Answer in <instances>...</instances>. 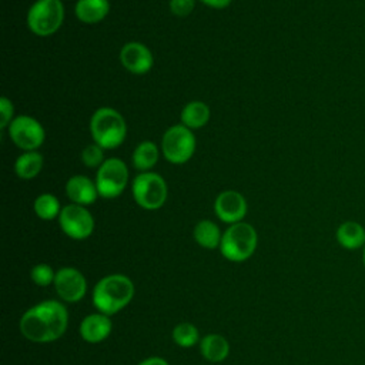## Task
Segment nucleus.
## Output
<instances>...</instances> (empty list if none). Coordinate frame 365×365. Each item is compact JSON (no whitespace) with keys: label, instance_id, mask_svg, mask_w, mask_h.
Segmentation results:
<instances>
[{"label":"nucleus","instance_id":"1","mask_svg":"<svg viewBox=\"0 0 365 365\" xmlns=\"http://www.w3.org/2000/svg\"><path fill=\"white\" fill-rule=\"evenodd\" d=\"M68 314L58 301H43L27 309L20 319V332L33 342H51L67 329Z\"/></svg>","mask_w":365,"mask_h":365},{"label":"nucleus","instance_id":"2","mask_svg":"<svg viewBox=\"0 0 365 365\" xmlns=\"http://www.w3.org/2000/svg\"><path fill=\"white\" fill-rule=\"evenodd\" d=\"M134 285L131 279L121 274H111L101 278L93 291L94 307L106 315L121 311L133 298Z\"/></svg>","mask_w":365,"mask_h":365},{"label":"nucleus","instance_id":"3","mask_svg":"<svg viewBox=\"0 0 365 365\" xmlns=\"http://www.w3.org/2000/svg\"><path fill=\"white\" fill-rule=\"evenodd\" d=\"M90 133L96 144L104 150H113L120 147L125 140L127 124L117 110L101 107L91 115Z\"/></svg>","mask_w":365,"mask_h":365},{"label":"nucleus","instance_id":"4","mask_svg":"<svg viewBox=\"0 0 365 365\" xmlns=\"http://www.w3.org/2000/svg\"><path fill=\"white\" fill-rule=\"evenodd\" d=\"M257 231L247 222L231 224L222 234L220 251L232 262H241L250 258L257 248Z\"/></svg>","mask_w":365,"mask_h":365},{"label":"nucleus","instance_id":"5","mask_svg":"<svg viewBox=\"0 0 365 365\" xmlns=\"http://www.w3.org/2000/svg\"><path fill=\"white\" fill-rule=\"evenodd\" d=\"M64 19L61 0H37L27 13V26L31 33L46 37L54 34Z\"/></svg>","mask_w":365,"mask_h":365},{"label":"nucleus","instance_id":"6","mask_svg":"<svg viewBox=\"0 0 365 365\" xmlns=\"http://www.w3.org/2000/svg\"><path fill=\"white\" fill-rule=\"evenodd\" d=\"M131 192L134 201L144 210H158L167 200V184L164 178L153 171L141 173L133 180Z\"/></svg>","mask_w":365,"mask_h":365},{"label":"nucleus","instance_id":"7","mask_svg":"<svg viewBox=\"0 0 365 365\" xmlns=\"http://www.w3.org/2000/svg\"><path fill=\"white\" fill-rule=\"evenodd\" d=\"M161 151L165 160L173 164L187 163L195 151V137L192 131L182 124L167 128L161 140Z\"/></svg>","mask_w":365,"mask_h":365},{"label":"nucleus","instance_id":"8","mask_svg":"<svg viewBox=\"0 0 365 365\" xmlns=\"http://www.w3.org/2000/svg\"><path fill=\"white\" fill-rule=\"evenodd\" d=\"M128 182V168L120 158H107L97 170L96 185L103 198L118 197Z\"/></svg>","mask_w":365,"mask_h":365},{"label":"nucleus","instance_id":"9","mask_svg":"<svg viewBox=\"0 0 365 365\" xmlns=\"http://www.w3.org/2000/svg\"><path fill=\"white\" fill-rule=\"evenodd\" d=\"M11 141L24 151H36L46 138L43 125L31 115H19L9 125Z\"/></svg>","mask_w":365,"mask_h":365},{"label":"nucleus","instance_id":"10","mask_svg":"<svg viewBox=\"0 0 365 365\" xmlns=\"http://www.w3.org/2000/svg\"><path fill=\"white\" fill-rule=\"evenodd\" d=\"M58 222L66 235L73 240H84L94 230V218L91 212L78 204H68L61 208Z\"/></svg>","mask_w":365,"mask_h":365},{"label":"nucleus","instance_id":"11","mask_svg":"<svg viewBox=\"0 0 365 365\" xmlns=\"http://www.w3.org/2000/svg\"><path fill=\"white\" fill-rule=\"evenodd\" d=\"M54 288L61 299L67 302H76L86 295L87 282L78 269L64 267L56 272Z\"/></svg>","mask_w":365,"mask_h":365},{"label":"nucleus","instance_id":"12","mask_svg":"<svg viewBox=\"0 0 365 365\" xmlns=\"http://www.w3.org/2000/svg\"><path fill=\"white\" fill-rule=\"evenodd\" d=\"M217 217L228 224L241 222L247 214V201L242 194L234 190H227L218 194L214 202Z\"/></svg>","mask_w":365,"mask_h":365},{"label":"nucleus","instance_id":"13","mask_svg":"<svg viewBox=\"0 0 365 365\" xmlns=\"http://www.w3.org/2000/svg\"><path fill=\"white\" fill-rule=\"evenodd\" d=\"M120 61L130 73L145 74L151 70L154 58L148 47L137 41H130L121 47Z\"/></svg>","mask_w":365,"mask_h":365},{"label":"nucleus","instance_id":"14","mask_svg":"<svg viewBox=\"0 0 365 365\" xmlns=\"http://www.w3.org/2000/svg\"><path fill=\"white\" fill-rule=\"evenodd\" d=\"M66 194L73 201V204L86 207L97 200L98 190L96 181H91L88 177L73 175L66 184Z\"/></svg>","mask_w":365,"mask_h":365},{"label":"nucleus","instance_id":"15","mask_svg":"<svg viewBox=\"0 0 365 365\" xmlns=\"http://www.w3.org/2000/svg\"><path fill=\"white\" fill-rule=\"evenodd\" d=\"M113 324L106 314H90L80 324V334L84 341L97 344L104 341L111 332Z\"/></svg>","mask_w":365,"mask_h":365},{"label":"nucleus","instance_id":"16","mask_svg":"<svg viewBox=\"0 0 365 365\" xmlns=\"http://www.w3.org/2000/svg\"><path fill=\"white\" fill-rule=\"evenodd\" d=\"M335 237L338 244L348 251H355L365 245V228L356 221H344L336 228Z\"/></svg>","mask_w":365,"mask_h":365},{"label":"nucleus","instance_id":"17","mask_svg":"<svg viewBox=\"0 0 365 365\" xmlns=\"http://www.w3.org/2000/svg\"><path fill=\"white\" fill-rule=\"evenodd\" d=\"M108 11V0H77L74 6L76 17L87 24H94L104 20Z\"/></svg>","mask_w":365,"mask_h":365},{"label":"nucleus","instance_id":"18","mask_svg":"<svg viewBox=\"0 0 365 365\" xmlns=\"http://www.w3.org/2000/svg\"><path fill=\"white\" fill-rule=\"evenodd\" d=\"M200 349L205 359L211 362H221L228 356L230 345L222 335L210 334L201 339Z\"/></svg>","mask_w":365,"mask_h":365},{"label":"nucleus","instance_id":"19","mask_svg":"<svg viewBox=\"0 0 365 365\" xmlns=\"http://www.w3.org/2000/svg\"><path fill=\"white\" fill-rule=\"evenodd\" d=\"M181 124L190 130L204 127L210 120V107L202 101H190L181 111Z\"/></svg>","mask_w":365,"mask_h":365},{"label":"nucleus","instance_id":"20","mask_svg":"<svg viewBox=\"0 0 365 365\" xmlns=\"http://www.w3.org/2000/svg\"><path fill=\"white\" fill-rule=\"evenodd\" d=\"M158 147L153 141H141L133 153L131 161L135 170L141 173L150 171L158 161Z\"/></svg>","mask_w":365,"mask_h":365},{"label":"nucleus","instance_id":"21","mask_svg":"<svg viewBox=\"0 0 365 365\" xmlns=\"http://www.w3.org/2000/svg\"><path fill=\"white\" fill-rule=\"evenodd\" d=\"M43 155L37 151H26L17 157L14 163V171L21 180H31L37 177L43 167Z\"/></svg>","mask_w":365,"mask_h":365},{"label":"nucleus","instance_id":"22","mask_svg":"<svg viewBox=\"0 0 365 365\" xmlns=\"http://www.w3.org/2000/svg\"><path fill=\"white\" fill-rule=\"evenodd\" d=\"M194 240L204 248L214 250L220 247L222 234L220 232V228L215 222L210 220H201L194 227Z\"/></svg>","mask_w":365,"mask_h":365},{"label":"nucleus","instance_id":"23","mask_svg":"<svg viewBox=\"0 0 365 365\" xmlns=\"http://www.w3.org/2000/svg\"><path fill=\"white\" fill-rule=\"evenodd\" d=\"M34 212L37 214L38 218L50 221L54 220L56 217L60 215L61 208H60V202L57 200L56 195L53 194H41L34 200Z\"/></svg>","mask_w":365,"mask_h":365},{"label":"nucleus","instance_id":"24","mask_svg":"<svg viewBox=\"0 0 365 365\" xmlns=\"http://www.w3.org/2000/svg\"><path fill=\"white\" fill-rule=\"evenodd\" d=\"M173 339L182 348H190L198 342V329L190 322L178 324L173 331Z\"/></svg>","mask_w":365,"mask_h":365},{"label":"nucleus","instance_id":"25","mask_svg":"<svg viewBox=\"0 0 365 365\" xmlns=\"http://www.w3.org/2000/svg\"><path fill=\"white\" fill-rule=\"evenodd\" d=\"M81 161L88 168L100 167L106 161L104 160V148L96 143L86 145L84 150L81 151Z\"/></svg>","mask_w":365,"mask_h":365},{"label":"nucleus","instance_id":"26","mask_svg":"<svg viewBox=\"0 0 365 365\" xmlns=\"http://www.w3.org/2000/svg\"><path fill=\"white\" fill-rule=\"evenodd\" d=\"M30 277H31L33 282L37 284L38 287H47L50 284H54L56 272L47 264H37L36 267H33Z\"/></svg>","mask_w":365,"mask_h":365},{"label":"nucleus","instance_id":"27","mask_svg":"<svg viewBox=\"0 0 365 365\" xmlns=\"http://www.w3.org/2000/svg\"><path fill=\"white\" fill-rule=\"evenodd\" d=\"M195 7V0H170V10L177 17H187Z\"/></svg>","mask_w":365,"mask_h":365},{"label":"nucleus","instance_id":"28","mask_svg":"<svg viewBox=\"0 0 365 365\" xmlns=\"http://www.w3.org/2000/svg\"><path fill=\"white\" fill-rule=\"evenodd\" d=\"M0 128H6L13 121V103L7 97L0 98Z\"/></svg>","mask_w":365,"mask_h":365},{"label":"nucleus","instance_id":"29","mask_svg":"<svg viewBox=\"0 0 365 365\" xmlns=\"http://www.w3.org/2000/svg\"><path fill=\"white\" fill-rule=\"evenodd\" d=\"M200 1L211 9H225L231 3V0H200Z\"/></svg>","mask_w":365,"mask_h":365},{"label":"nucleus","instance_id":"30","mask_svg":"<svg viewBox=\"0 0 365 365\" xmlns=\"http://www.w3.org/2000/svg\"><path fill=\"white\" fill-rule=\"evenodd\" d=\"M138 365H168L165 359L163 358H158V356H153V358H148V359H144L143 362H140Z\"/></svg>","mask_w":365,"mask_h":365},{"label":"nucleus","instance_id":"31","mask_svg":"<svg viewBox=\"0 0 365 365\" xmlns=\"http://www.w3.org/2000/svg\"><path fill=\"white\" fill-rule=\"evenodd\" d=\"M362 262H364V267H365V245L362 248Z\"/></svg>","mask_w":365,"mask_h":365}]
</instances>
